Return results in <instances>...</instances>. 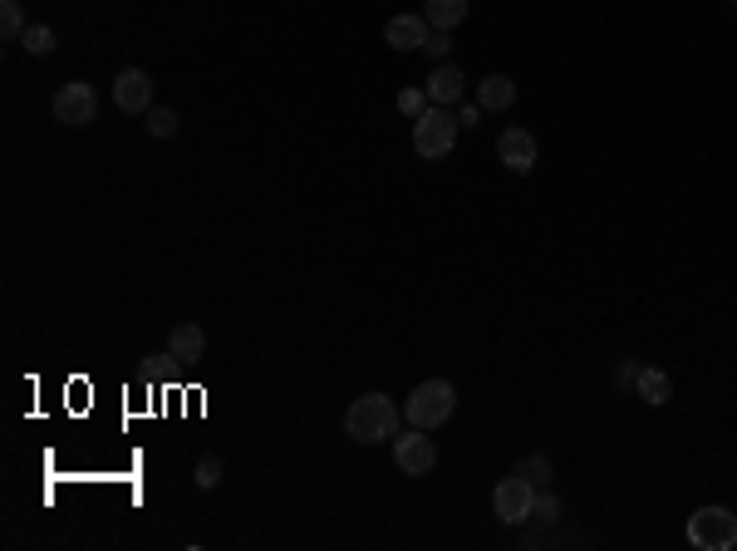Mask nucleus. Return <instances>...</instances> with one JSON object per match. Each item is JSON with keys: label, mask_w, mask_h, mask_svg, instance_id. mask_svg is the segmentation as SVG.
Returning <instances> with one entry per match:
<instances>
[{"label": "nucleus", "mask_w": 737, "mask_h": 551, "mask_svg": "<svg viewBox=\"0 0 737 551\" xmlns=\"http://www.w3.org/2000/svg\"><path fill=\"white\" fill-rule=\"evenodd\" d=\"M492 507H497V517H502L507 527H516V522H526V517H531V507H536V488L516 473V478H507V483H497V492H492Z\"/></svg>", "instance_id": "6e6552de"}, {"label": "nucleus", "mask_w": 737, "mask_h": 551, "mask_svg": "<svg viewBox=\"0 0 737 551\" xmlns=\"http://www.w3.org/2000/svg\"><path fill=\"white\" fill-rule=\"evenodd\" d=\"M733 5H737V0H733Z\"/></svg>", "instance_id": "a878e982"}, {"label": "nucleus", "mask_w": 737, "mask_h": 551, "mask_svg": "<svg viewBox=\"0 0 737 551\" xmlns=\"http://www.w3.org/2000/svg\"><path fill=\"white\" fill-rule=\"evenodd\" d=\"M457 409V394L448 379H423L413 394H408V404H403V414H408V424L413 429H438V424H448Z\"/></svg>", "instance_id": "f03ea898"}, {"label": "nucleus", "mask_w": 737, "mask_h": 551, "mask_svg": "<svg viewBox=\"0 0 737 551\" xmlns=\"http://www.w3.org/2000/svg\"><path fill=\"white\" fill-rule=\"evenodd\" d=\"M168 355L172 360H202L207 355V330L202 325H172V335H168Z\"/></svg>", "instance_id": "ddd939ff"}, {"label": "nucleus", "mask_w": 737, "mask_h": 551, "mask_svg": "<svg viewBox=\"0 0 737 551\" xmlns=\"http://www.w3.org/2000/svg\"><path fill=\"white\" fill-rule=\"evenodd\" d=\"M531 517H536V522H561V497H556V492H536V507H531Z\"/></svg>", "instance_id": "aec40b11"}, {"label": "nucleus", "mask_w": 737, "mask_h": 551, "mask_svg": "<svg viewBox=\"0 0 737 551\" xmlns=\"http://www.w3.org/2000/svg\"><path fill=\"white\" fill-rule=\"evenodd\" d=\"M477 104H482L487 114H507L511 104H516V84H511L507 74H487V79H477Z\"/></svg>", "instance_id": "f8f14e48"}, {"label": "nucleus", "mask_w": 737, "mask_h": 551, "mask_svg": "<svg viewBox=\"0 0 737 551\" xmlns=\"http://www.w3.org/2000/svg\"><path fill=\"white\" fill-rule=\"evenodd\" d=\"M20 45H25V50H30V55H40V60H45V55H55V30H50V25H30V30H25V35H20Z\"/></svg>", "instance_id": "f3484780"}, {"label": "nucleus", "mask_w": 737, "mask_h": 551, "mask_svg": "<svg viewBox=\"0 0 737 551\" xmlns=\"http://www.w3.org/2000/svg\"><path fill=\"white\" fill-rule=\"evenodd\" d=\"M423 10H428V25L433 30H457L467 20V0H428Z\"/></svg>", "instance_id": "2eb2a0df"}, {"label": "nucleus", "mask_w": 737, "mask_h": 551, "mask_svg": "<svg viewBox=\"0 0 737 551\" xmlns=\"http://www.w3.org/2000/svg\"><path fill=\"white\" fill-rule=\"evenodd\" d=\"M394 463H398V473H408V478H423V473H433V463H438V448H433L428 429L394 433Z\"/></svg>", "instance_id": "423d86ee"}, {"label": "nucleus", "mask_w": 737, "mask_h": 551, "mask_svg": "<svg viewBox=\"0 0 737 551\" xmlns=\"http://www.w3.org/2000/svg\"><path fill=\"white\" fill-rule=\"evenodd\" d=\"M462 89H467V74H462L457 64H448V60L428 74V99H433V104H457V99H462Z\"/></svg>", "instance_id": "9b49d317"}, {"label": "nucleus", "mask_w": 737, "mask_h": 551, "mask_svg": "<svg viewBox=\"0 0 737 551\" xmlns=\"http://www.w3.org/2000/svg\"><path fill=\"white\" fill-rule=\"evenodd\" d=\"M428 15H394L389 20V30H384V40L394 45V50H418L423 40H428Z\"/></svg>", "instance_id": "9d476101"}, {"label": "nucleus", "mask_w": 737, "mask_h": 551, "mask_svg": "<svg viewBox=\"0 0 737 551\" xmlns=\"http://www.w3.org/2000/svg\"><path fill=\"white\" fill-rule=\"evenodd\" d=\"M398 109H403L408 119H418V114H423V94H418V89H403V94H398Z\"/></svg>", "instance_id": "5701e85b"}, {"label": "nucleus", "mask_w": 737, "mask_h": 551, "mask_svg": "<svg viewBox=\"0 0 737 551\" xmlns=\"http://www.w3.org/2000/svg\"><path fill=\"white\" fill-rule=\"evenodd\" d=\"M217 483H222V458L207 453V458L197 463V488H217Z\"/></svg>", "instance_id": "412c9836"}, {"label": "nucleus", "mask_w": 737, "mask_h": 551, "mask_svg": "<svg viewBox=\"0 0 737 551\" xmlns=\"http://www.w3.org/2000/svg\"><path fill=\"white\" fill-rule=\"evenodd\" d=\"M634 394H639L644 404H654V409H659V404H669V399H674V379H669L664 369H644V365H639Z\"/></svg>", "instance_id": "4468645a"}, {"label": "nucleus", "mask_w": 737, "mask_h": 551, "mask_svg": "<svg viewBox=\"0 0 737 551\" xmlns=\"http://www.w3.org/2000/svg\"><path fill=\"white\" fill-rule=\"evenodd\" d=\"M344 433L354 443H384L398 433V409L384 394H359L349 409H344Z\"/></svg>", "instance_id": "f257e3e1"}, {"label": "nucleus", "mask_w": 737, "mask_h": 551, "mask_svg": "<svg viewBox=\"0 0 737 551\" xmlns=\"http://www.w3.org/2000/svg\"><path fill=\"white\" fill-rule=\"evenodd\" d=\"M688 542L698 551L737 547V512H728V507H698V512L688 517Z\"/></svg>", "instance_id": "20e7f679"}, {"label": "nucleus", "mask_w": 737, "mask_h": 551, "mask_svg": "<svg viewBox=\"0 0 737 551\" xmlns=\"http://www.w3.org/2000/svg\"><path fill=\"white\" fill-rule=\"evenodd\" d=\"M55 119L69 128H84V123L99 119V89L84 84V79H69L55 89Z\"/></svg>", "instance_id": "39448f33"}, {"label": "nucleus", "mask_w": 737, "mask_h": 551, "mask_svg": "<svg viewBox=\"0 0 737 551\" xmlns=\"http://www.w3.org/2000/svg\"><path fill=\"white\" fill-rule=\"evenodd\" d=\"M448 35H453V30H428V40H423V50H428L438 64L448 60V50H453V40H448Z\"/></svg>", "instance_id": "4be33fe9"}, {"label": "nucleus", "mask_w": 737, "mask_h": 551, "mask_svg": "<svg viewBox=\"0 0 737 551\" xmlns=\"http://www.w3.org/2000/svg\"><path fill=\"white\" fill-rule=\"evenodd\" d=\"M114 109H123V114H148V109H153V79H148V69H138V64L118 69L114 74Z\"/></svg>", "instance_id": "0eeeda50"}, {"label": "nucleus", "mask_w": 737, "mask_h": 551, "mask_svg": "<svg viewBox=\"0 0 737 551\" xmlns=\"http://www.w3.org/2000/svg\"><path fill=\"white\" fill-rule=\"evenodd\" d=\"M30 25H25V10L20 0H0V40H20Z\"/></svg>", "instance_id": "dca6fc26"}, {"label": "nucleus", "mask_w": 737, "mask_h": 551, "mask_svg": "<svg viewBox=\"0 0 737 551\" xmlns=\"http://www.w3.org/2000/svg\"><path fill=\"white\" fill-rule=\"evenodd\" d=\"M497 158H502V168H511V173H531L536 158H541L531 128H502V138H497Z\"/></svg>", "instance_id": "1a4fd4ad"}, {"label": "nucleus", "mask_w": 737, "mask_h": 551, "mask_svg": "<svg viewBox=\"0 0 737 551\" xmlns=\"http://www.w3.org/2000/svg\"><path fill=\"white\" fill-rule=\"evenodd\" d=\"M143 123H148V138H172L177 133V114H172L168 104H153Z\"/></svg>", "instance_id": "6ab92c4d"}, {"label": "nucleus", "mask_w": 737, "mask_h": 551, "mask_svg": "<svg viewBox=\"0 0 737 551\" xmlns=\"http://www.w3.org/2000/svg\"><path fill=\"white\" fill-rule=\"evenodd\" d=\"M453 143H457V119L443 109V104H433V109H423V114L413 119V153H418L423 163L448 158Z\"/></svg>", "instance_id": "7ed1b4c3"}, {"label": "nucleus", "mask_w": 737, "mask_h": 551, "mask_svg": "<svg viewBox=\"0 0 737 551\" xmlns=\"http://www.w3.org/2000/svg\"><path fill=\"white\" fill-rule=\"evenodd\" d=\"M615 379H620V384H629V389H634V379H639V365H629V360H624V365L615 369Z\"/></svg>", "instance_id": "393cba45"}, {"label": "nucleus", "mask_w": 737, "mask_h": 551, "mask_svg": "<svg viewBox=\"0 0 737 551\" xmlns=\"http://www.w3.org/2000/svg\"><path fill=\"white\" fill-rule=\"evenodd\" d=\"M457 119H462V128H477V123H482V104H467Z\"/></svg>", "instance_id": "b1692460"}, {"label": "nucleus", "mask_w": 737, "mask_h": 551, "mask_svg": "<svg viewBox=\"0 0 737 551\" xmlns=\"http://www.w3.org/2000/svg\"><path fill=\"white\" fill-rule=\"evenodd\" d=\"M531 488H551V458H541V453H531V458H521V468H516Z\"/></svg>", "instance_id": "a211bd4d"}]
</instances>
